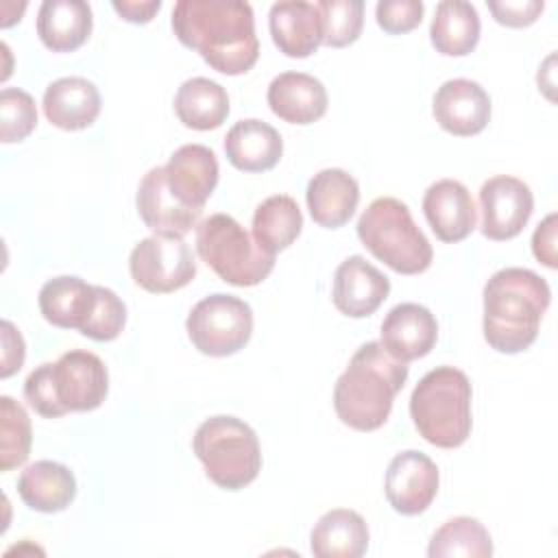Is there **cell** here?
Segmentation results:
<instances>
[{"mask_svg": "<svg viewBox=\"0 0 558 558\" xmlns=\"http://www.w3.org/2000/svg\"><path fill=\"white\" fill-rule=\"evenodd\" d=\"M305 201L316 225L338 229L355 214L360 203V185L347 170L325 168L310 179Z\"/></svg>", "mask_w": 558, "mask_h": 558, "instance_id": "23", "label": "cell"}, {"mask_svg": "<svg viewBox=\"0 0 558 558\" xmlns=\"http://www.w3.org/2000/svg\"><path fill=\"white\" fill-rule=\"evenodd\" d=\"M24 397L28 405L46 418H57L65 414L57 401L52 386V362H44L35 371H31V375L24 381Z\"/></svg>", "mask_w": 558, "mask_h": 558, "instance_id": "35", "label": "cell"}, {"mask_svg": "<svg viewBox=\"0 0 558 558\" xmlns=\"http://www.w3.org/2000/svg\"><path fill=\"white\" fill-rule=\"evenodd\" d=\"M196 253L225 283L238 288L262 283L275 268V255L229 214H211L198 222Z\"/></svg>", "mask_w": 558, "mask_h": 558, "instance_id": "8", "label": "cell"}, {"mask_svg": "<svg viewBox=\"0 0 558 558\" xmlns=\"http://www.w3.org/2000/svg\"><path fill=\"white\" fill-rule=\"evenodd\" d=\"M39 310L50 325L78 329L96 342L116 340L126 323V305L113 290L76 275L48 279L39 290Z\"/></svg>", "mask_w": 558, "mask_h": 558, "instance_id": "4", "label": "cell"}, {"mask_svg": "<svg viewBox=\"0 0 558 558\" xmlns=\"http://www.w3.org/2000/svg\"><path fill=\"white\" fill-rule=\"evenodd\" d=\"M229 163L242 172H266L283 155V140L275 126L264 120L246 118L235 122L225 137Z\"/></svg>", "mask_w": 558, "mask_h": 558, "instance_id": "24", "label": "cell"}, {"mask_svg": "<svg viewBox=\"0 0 558 558\" xmlns=\"http://www.w3.org/2000/svg\"><path fill=\"white\" fill-rule=\"evenodd\" d=\"M163 170L168 190L181 205L190 209L205 207L218 185L220 174L214 150L203 144H183L170 155Z\"/></svg>", "mask_w": 558, "mask_h": 558, "instance_id": "17", "label": "cell"}, {"mask_svg": "<svg viewBox=\"0 0 558 558\" xmlns=\"http://www.w3.org/2000/svg\"><path fill=\"white\" fill-rule=\"evenodd\" d=\"M92 9L83 0H44L37 11V35L52 52H72L92 35Z\"/></svg>", "mask_w": 558, "mask_h": 558, "instance_id": "25", "label": "cell"}, {"mask_svg": "<svg viewBox=\"0 0 558 558\" xmlns=\"http://www.w3.org/2000/svg\"><path fill=\"white\" fill-rule=\"evenodd\" d=\"M423 214L440 242H462L477 227V209L469 187L456 179H440L425 190Z\"/></svg>", "mask_w": 558, "mask_h": 558, "instance_id": "18", "label": "cell"}, {"mask_svg": "<svg viewBox=\"0 0 558 558\" xmlns=\"http://www.w3.org/2000/svg\"><path fill=\"white\" fill-rule=\"evenodd\" d=\"M177 39L220 74H246L259 57L255 17L242 0H179L172 9Z\"/></svg>", "mask_w": 558, "mask_h": 558, "instance_id": "1", "label": "cell"}, {"mask_svg": "<svg viewBox=\"0 0 558 558\" xmlns=\"http://www.w3.org/2000/svg\"><path fill=\"white\" fill-rule=\"evenodd\" d=\"M471 381L453 366H436L412 390L410 416L434 447L456 449L471 434Z\"/></svg>", "mask_w": 558, "mask_h": 558, "instance_id": "5", "label": "cell"}, {"mask_svg": "<svg viewBox=\"0 0 558 558\" xmlns=\"http://www.w3.org/2000/svg\"><path fill=\"white\" fill-rule=\"evenodd\" d=\"M379 333L384 351L408 364L425 357L434 349L438 340V323L425 305L399 303L386 314Z\"/></svg>", "mask_w": 558, "mask_h": 558, "instance_id": "19", "label": "cell"}, {"mask_svg": "<svg viewBox=\"0 0 558 558\" xmlns=\"http://www.w3.org/2000/svg\"><path fill=\"white\" fill-rule=\"evenodd\" d=\"M438 126L456 137H471L486 129L490 120V96L471 78L445 81L432 100Z\"/></svg>", "mask_w": 558, "mask_h": 558, "instance_id": "14", "label": "cell"}, {"mask_svg": "<svg viewBox=\"0 0 558 558\" xmlns=\"http://www.w3.org/2000/svg\"><path fill=\"white\" fill-rule=\"evenodd\" d=\"M192 447L207 477L225 490L248 486L262 471L257 434L235 416L218 414L205 418L194 432Z\"/></svg>", "mask_w": 558, "mask_h": 558, "instance_id": "7", "label": "cell"}, {"mask_svg": "<svg viewBox=\"0 0 558 558\" xmlns=\"http://www.w3.org/2000/svg\"><path fill=\"white\" fill-rule=\"evenodd\" d=\"M482 233L504 242L517 238L534 211V196L527 183L510 174H497L480 187Z\"/></svg>", "mask_w": 558, "mask_h": 558, "instance_id": "11", "label": "cell"}, {"mask_svg": "<svg viewBox=\"0 0 558 558\" xmlns=\"http://www.w3.org/2000/svg\"><path fill=\"white\" fill-rule=\"evenodd\" d=\"M480 15L471 2L442 0L429 24V39L436 52L445 57H464L480 41Z\"/></svg>", "mask_w": 558, "mask_h": 558, "instance_id": "28", "label": "cell"}, {"mask_svg": "<svg viewBox=\"0 0 558 558\" xmlns=\"http://www.w3.org/2000/svg\"><path fill=\"white\" fill-rule=\"evenodd\" d=\"M440 484L436 462L423 451L408 449L397 453L386 471L384 493L392 510L405 517L421 514L436 499Z\"/></svg>", "mask_w": 558, "mask_h": 558, "instance_id": "13", "label": "cell"}, {"mask_svg": "<svg viewBox=\"0 0 558 558\" xmlns=\"http://www.w3.org/2000/svg\"><path fill=\"white\" fill-rule=\"evenodd\" d=\"M129 272L142 290L168 294L185 288L196 277V259L183 238L150 235L133 246Z\"/></svg>", "mask_w": 558, "mask_h": 558, "instance_id": "10", "label": "cell"}, {"mask_svg": "<svg viewBox=\"0 0 558 558\" xmlns=\"http://www.w3.org/2000/svg\"><path fill=\"white\" fill-rule=\"evenodd\" d=\"M545 2L543 0H490L488 2V11L493 13V17L510 28H523L530 26L538 20V15L543 13Z\"/></svg>", "mask_w": 558, "mask_h": 558, "instance_id": "37", "label": "cell"}, {"mask_svg": "<svg viewBox=\"0 0 558 558\" xmlns=\"http://www.w3.org/2000/svg\"><path fill=\"white\" fill-rule=\"evenodd\" d=\"M551 292L530 268H501L484 286V340L499 353H521L538 336Z\"/></svg>", "mask_w": 558, "mask_h": 558, "instance_id": "2", "label": "cell"}, {"mask_svg": "<svg viewBox=\"0 0 558 558\" xmlns=\"http://www.w3.org/2000/svg\"><path fill=\"white\" fill-rule=\"evenodd\" d=\"M423 9L421 0H381L375 7V20L384 33L401 35L421 24Z\"/></svg>", "mask_w": 558, "mask_h": 558, "instance_id": "36", "label": "cell"}, {"mask_svg": "<svg viewBox=\"0 0 558 558\" xmlns=\"http://www.w3.org/2000/svg\"><path fill=\"white\" fill-rule=\"evenodd\" d=\"M323 17V44L344 48L353 44L364 26L362 0H320L316 2Z\"/></svg>", "mask_w": 558, "mask_h": 558, "instance_id": "33", "label": "cell"}, {"mask_svg": "<svg viewBox=\"0 0 558 558\" xmlns=\"http://www.w3.org/2000/svg\"><path fill=\"white\" fill-rule=\"evenodd\" d=\"M185 329L196 351L209 357H227L251 340L253 310L233 294L216 292L192 307Z\"/></svg>", "mask_w": 558, "mask_h": 558, "instance_id": "9", "label": "cell"}, {"mask_svg": "<svg viewBox=\"0 0 558 558\" xmlns=\"http://www.w3.org/2000/svg\"><path fill=\"white\" fill-rule=\"evenodd\" d=\"M368 525L360 512L333 508L316 521L310 549L316 558H360L368 549Z\"/></svg>", "mask_w": 558, "mask_h": 558, "instance_id": "27", "label": "cell"}, {"mask_svg": "<svg viewBox=\"0 0 558 558\" xmlns=\"http://www.w3.org/2000/svg\"><path fill=\"white\" fill-rule=\"evenodd\" d=\"M0 471L7 473L26 462L31 453V418L11 397H0Z\"/></svg>", "mask_w": 558, "mask_h": 558, "instance_id": "32", "label": "cell"}, {"mask_svg": "<svg viewBox=\"0 0 558 558\" xmlns=\"http://www.w3.org/2000/svg\"><path fill=\"white\" fill-rule=\"evenodd\" d=\"M429 558H490L493 541L482 521L473 517H453L445 521L429 538Z\"/></svg>", "mask_w": 558, "mask_h": 558, "instance_id": "31", "label": "cell"}, {"mask_svg": "<svg viewBox=\"0 0 558 558\" xmlns=\"http://www.w3.org/2000/svg\"><path fill=\"white\" fill-rule=\"evenodd\" d=\"M268 28L275 46L292 59H305L323 44V17L314 2H275L268 13Z\"/></svg>", "mask_w": 558, "mask_h": 558, "instance_id": "20", "label": "cell"}, {"mask_svg": "<svg viewBox=\"0 0 558 558\" xmlns=\"http://www.w3.org/2000/svg\"><path fill=\"white\" fill-rule=\"evenodd\" d=\"M556 214H549L538 227L534 229L532 235V253L534 257L545 264L547 268H556L558 257H556Z\"/></svg>", "mask_w": 558, "mask_h": 558, "instance_id": "39", "label": "cell"}, {"mask_svg": "<svg viewBox=\"0 0 558 558\" xmlns=\"http://www.w3.org/2000/svg\"><path fill=\"white\" fill-rule=\"evenodd\" d=\"M355 229L373 257L399 275H418L432 264V244L416 227L408 205L399 198H375L362 211Z\"/></svg>", "mask_w": 558, "mask_h": 558, "instance_id": "6", "label": "cell"}, {"mask_svg": "<svg viewBox=\"0 0 558 558\" xmlns=\"http://www.w3.org/2000/svg\"><path fill=\"white\" fill-rule=\"evenodd\" d=\"M270 111L288 124H312L327 111L325 85L305 72H283L275 76L266 94Z\"/></svg>", "mask_w": 558, "mask_h": 558, "instance_id": "21", "label": "cell"}, {"mask_svg": "<svg viewBox=\"0 0 558 558\" xmlns=\"http://www.w3.org/2000/svg\"><path fill=\"white\" fill-rule=\"evenodd\" d=\"M52 386L63 412H89L102 405L109 392L105 362L92 351H68L52 362Z\"/></svg>", "mask_w": 558, "mask_h": 558, "instance_id": "12", "label": "cell"}, {"mask_svg": "<svg viewBox=\"0 0 558 558\" xmlns=\"http://www.w3.org/2000/svg\"><path fill=\"white\" fill-rule=\"evenodd\" d=\"M137 214L142 222L155 233L166 238H183L198 227L203 209H190L181 205L166 183L163 166L150 168L140 181L135 196Z\"/></svg>", "mask_w": 558, "mask_h": 558, "instance_id": "16", "label": "cell"}, {"mask_svg": "<svg viewBox=\"0 0 558 558\" xmlns=\"http://www.w3.org/2000/svg\"><path fill=\"white\" fill-rule=\"evenodd\" d=\"M390 294L388 277L362 255L347 257L333 272L331 301L349 318H366L379 310Z\"/></svg>", "mask_w": 558, "mask_h": 558, "instance_id": "15", "label": "cell"}, {"mask_svg": "<svg viewBox=\"0 0 558 558\" xmlns=\"http://www.w3.org/2000/svg\"><path fill=\"white\" fill-rule=\"evenodd\" d=\"M303 229L299 203L288 194H272L253 214V238L270 255L288 248Z\"/></svg>", "mask_w": 558, "mask_h": 558, "instance_id": "30", "label": "cell"}, {"mask_svg": "<svg viewBox=\"0 0 558 558\" xmlns=\"http://www.w3.org/2000/svg\"><path fill=\"white\" fill-rule=\"evenodd\" d=\"M26 347L22 333L13 327L11 320H2V366H0V377L7 379L13 373H17L24 364Z\"/></svg>", "mask_w": 558, "mask_h": 558, "instance_id": "38", "label": "cell"}, {"mask_svg": "<svg viewBox=\"0 0 558 558\" xmlns=\"http://www.w3.org/2000/svg\"><path fill=\"white\" fill-rule=\"evenodd\" d=\"M174 113L187 129L211 131L227 120L229 96L220 83L205 76H194L183 81L177 89Z\"/></svg>", "mask_w": 558, "mask_h": 558, "instance_id": "29", "label": "cell"}, {"mask_svg": "<svg viewBox=\"0 0 558 558\" xmlns=\"http://www.w3.org/2000/svg\"><path fill=\"white\" fill-rule=\"evenodd\" d=\"M17 493L31 510L52 514L65 510L74 501L76 480L65 464L54 460H37L22 471Z\"/></svg>", "mask_w": 558, "mask_h": 558, "instance_id": "26", "label": "cell"}, {"mask_svg": "<svg viewBox=\"0 0 558 558\" xmlns=\"http://www.w3.org/2000/svg\"><path fill=\"white\" fill-rule=\"evenodd\" d=\"M44 116L63 131H81L96 122L100 113V92L83 76H63L44 92Z\"/></svg>", "mask_w": 558, "mask_h": 558, "instance_id": "22", "label": "cell"}, {"mask_svg": "<svg viewBox=\"0 0 558 558\" xmlns=\"http://www.w3.org/2000/svg\"><path fill=\"white\" fill-rule=\"evenodd\" d=\"M37 126V107L28 92L4 87L0 92V137L4 144L26 140Z\"/></svg>", "mask_w": 558, "mask_h": 558, "instance_id": "34", "label": "cell"}, {"mask_svg": "<svg viewBox=\"0 0 558 558\" xmlns=\"http://www.w3.org/2000/svg\"><path fill=\"white\" fill-rule=\"evenodd\" d=\"M405 379L403 362L388 355L379 342H364L333 386V410L351 429L375 432L388 421Z\"/></svg>", "mask_w": 558, "mask_h": 558, "instance_id": "3", "label": "cell"}, {"mask_svg": "<svg viewBox=\"0 0 558 558\" xmlns=\"http://www.w3.org/2000/svg\"><path fill=\"white\" fill-rule=\"evenodd\" d=\"M111 7L118 11L122 20L133 24H146L161 9V0H113Z\"/></svg>", "mask_w": 558, "mask_h": 558, "instance_id": "40", "label": "cell"}]
</instances>
